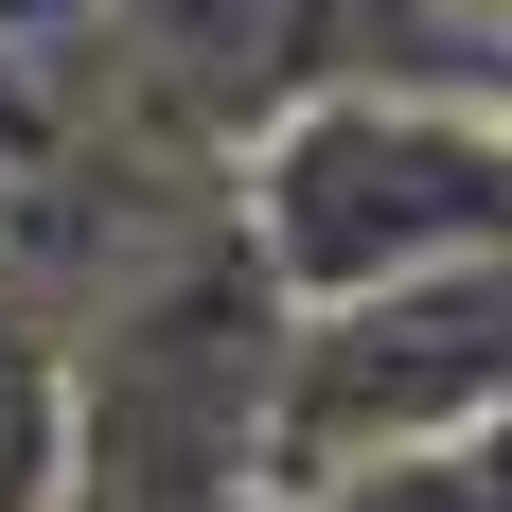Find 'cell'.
Masks as SVG:
<instances>
[{
	"label": "cell",
	"instance_id": "obj_1",
	"mask_svg": "<svg viewBox=\"0 0 512 512\" xmlns=\"http://www.w3.org/2000/svg\"><path fill=\"white\" fill-rule=\"evenodd\" d=\"M230 230L265 248L283 301H371V283L512 265V106L442 89V71H318V89H283L248 124Z\"/></svg>",
	"mask_w": 512,
	"mask_h": 512
},
{
	"label": "cell",
	"instance_id": "obj_2",
	"mask_svg": "<svg viewBox=\"0 0 512 512\" xmlns=\"http://www.w3.org/2000/svg\"><path fill=\"white\" fill-rule=\"evenodd\" d=\"M283 283L212 212L195 248L106 283L89 354H53V495L71 512H230L265 495V407H283Z\"/></svg>",
	"mask_w": 512,
	"mask_h": 512
},
{
	"label": "cell",
	"instance_id": "obj_3",
	"mask_svg": "<svg viewBox=\"0 0 512 512\" xmlns=\"http://www.w3.org/2000/svg\"><path fill=\"white\" fill-rule=\"evenodd\" d=\"M512 407V265H442V283H371V301L283 318V407H265V495L371 442H442V424Z\"/></svg>",
	"mask_w": 512,
	"mask_h": 512
},
{
	"label": "cell",
	"instance_id": "obj_4",
	"mask_svg": "<svg viewBox=\"0 0 512 512\" xmlns=\"http://www.w3.org/2000/svg\"><path fill=\"white\" fill-rule=\"evenodd\" d=\"M265 512H512V407H495V424H442V442L318 460V477H283Z\"/></svg>",
	"mask_w": 512,
	"mask_h": 512
},
{
	"label": "cell",
	"instance_id": "obj_5",
	"mask_svg": "<svg viewBox=\"0 0 512 512\" xmlns=\"http://www.w3.org/2000/svg\"><path fill=\"white\" fill-rule=\"evenodd\" d=\"M0 512H53V460H18V477H0Z\"/></svg>",
	"mask_w": 512,
	"mask_h": 512
},
{
	"label": "cell",
	"instance_id": "obj_6",
	"mask_svg": "<svg viewBox=\"0 0 512 512\" xmlns=\"http://www.w3.org/2000/svg\"><path fill=\"white\" fill-rule=\"evenodd\" d=\"M495 106H512V36H495Z\"/></svg>",
	"mask_w": 512,
	"mask_h": 512
},
{
	"label": "cell",
	"instance_id": "obj_7",
	"mask_svg": "<svg viewBox=\"0 0 512 512\" xmlns=\"http://www.w3.org/2000/svg\"><path fill=\"white\" fill-rule=\"evenodd\" d=\"M230 512H265V495H230Z\"/></svg>",
	"mask_w": 512,
	"mask_h": 512
},
{
	"label": "cell",
	"instance_id": "obj_8",
	"mask_svg": "<svg viewBox=\"0 0 512 512\" xmlns=\"http://www.w3.org/2000/svg\"><path fill=\"white\" fill-rule=\"evenodd\" d=\"M53 512H71V495H53Z\"/></svg>",
	"mask_w": 512,
	"mask_h": 512
}]
</instances>
